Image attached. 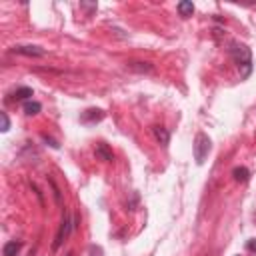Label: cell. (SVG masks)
<instances>
[{
    "label": "cell",
    "mask_w": 256,
    "mask_h": 256,
    "mask_svg": "<svg viewBox=\"0 0 256 256\" xmlns=\"http://www.w3.org/2000/svg\"><path fill=\"white\" fill-rule=\"evenodd\" d=\"M230 56L234 58L238 68H242L240 76L248 78L250 72H252V52H250V48L246 44H240V42H232L230 44Z\"/></svg>",
    "instance_id": "cell-1"
},
{
    "label": "cell",
    "mask_w": 256,
    "mask_h": 256,
    "mask_svg": "<svg viewBox=\"0 0 256 256\" xmlns=\"http://www.w3.org/2000/svg\"><path fill=\"white\" fill-rule=\"evenodd\" d=\"M210 148H212V142H210V138H208V134L198 132V134H196V138H194V144H192L194 160H196L198 166H202L204 162H206V156H208Z\"/></svg>",
    "instance_id": "cell-2"
},
{
    "label": "cell",
    "mask_w": 256,
    "mask_h": 256,
    "mask_svg": "<svg viewBox=\"0 0 256 256\" xmlns=\"http://www.w3.org/2000/svg\"><path fill=\"white\" fill-rule=\"evenodd\" d=\"M74 228H76V218H72V216H70V212H66V214H64V218H62V224H60V228H58V234H56V238H54L52 248H54V250H58V248L62 246V242L68 238V234H70Z\"/></svg>",
    "instance_id": "cell-3"
},
{
    "label": "cell",
    "mask_w": 256,
    "mask_h": 256,
    "mask_svg": "<svg viewBox=\"0 0 256 256\" xmlns=\"http://www.w3.org/2000/svg\"><path fill=\"white\" fill-rule=\"evenodd\" d=\"M12 52L16 54H22V56H32V58H40L46 54V50L40 46H32V44H20V46H14Z\"/></svg>",
    "instance_id": "cell-4"
},
{
    "label": "cell",
    "mask_w": 256,
    "mask_h": 256,
    "mask_svg": "<svg viewBox=\"0 0 256 256\" xmlns=\"http://www.w3.org/2000/svg\"><path fill=\"white\" fill-rule=\"evenodd\" d=\"M102 118H104V112H102L100 108H88V110H84L80 114V120L84 124H94V122H100Z\"/></svg>",
    "instance_id": "cell-5"
},
{
    "label": "cell",
    "mask_w": 256,
    "mask_h": 256,
    "mask_svg": "<svg viewBox=\"0 0 256 256\" xmlns=\"http://www.w3.org/2000/svg\"><path fill=\"white\" fill-rule=\"evenodd\" d=\"M94 154H96V158L104 160V162H112V160H114V154H112V150H110V148H108V144H104V142L96 144V150H94Z\"/></svg>",
    "instance_id": "cell-6"
},
{
    "label": "cell",
    "mask_w": 256,
    "mask_h": 256,
    "mask_svg": "<svg viewBox=\"0 0 256 256\" xmlns=\"http://www.w3.org/2000/svg\"><path fill=\"white\" fill-rule=\"evenodd\" d=\"M152 134H154V138H156V142L158 144H162V146H168V142H170V132L164 128V126H152Z\"/></svg>",
    "instance_id": "cell-7"
},
{
    "label": "cell",
    "mask_w": 256,
    "mask_h": 256,
    "mask_svg": "<svg viewBox=\"0 0 256 256\" xmlns=\"http://www.w3.org/2000/svg\"><path fill=\"white\" fill-rule=\"evenodd\" d=\"M232 176H234L236 182H248L250 180V170L246 166H236L232 170Z\"/></svg>",
    "instance_id": "cell-8"
},
{
    "label": "cell",
    "mask_w": 256,
    "mask_h": 256,
    "mask_svg": "<svg viewBox=\"0 0 256 256\" xmlns=\"http://www.w3.org/2000/svg\"><path fill=\"white\" fill-rule=\"evenodd\" d=\"M20 248H22V242H18V240H10V242L4 244L2 254H4V256H18Z\"/></svg>",
    "instance_id": "cell-9"
},
{
    "label": "cell",
    "mask_w": 256,
    "mask_h": 256,
    "mask_svg": "<svg viewBox=\"0 0 256 256\" xmlns=\"http://www.w3.org/2000/svg\"><path fill=\"white\" fill-rule=\"evenodd\" d=\"M40 110H42V104H40V102H36V100L24 102V114H26V116H36Z\"/></svg>",
    "instance_id": "cell-10"
},
{
    "label": "cell",
    "mask_w": 256,
    "mask_h": 256,
    "mask_svg": "<svg viewBox=\"0 0 256 256\" xmlns=\"http://www.w3.org/2000/svg\"><path fill=\"white\" fill-rule=\"evenodd\" d=\"M178 12L182 18H188V16L194 14V4L192 2H178Z\"/></svg>",
    "instance_id": "cell-11"
},
{
    "label": "cell",
    "mask_w": 256,
    "mask_h": 256,
    "mask_svg": "<svg viewBox=\"0 0 256 256\" xmlns=\"http://www.w3.org/2000/svg\"><path fill=\"white\" fill-rule=\"evenodd\" d=\"M16 100H24V102H28L30 100V96H32V88H28V86H22V88H18L14 94H12Z\"/></svg>",
    "instance_id": "cell-12"
},
{
    "label": "cell",
    "mask_w": 256,
    "mask_h": 256,
    "mask_svg": "<svg viewBox=\"0 0 256 256\" xmlns=\"http://www.w3.org/2000/svg\"><path fill=\"white\" fill-rule=\"evenodd\" d=\"M140 66H136V62H130L128 66L132 68V70H138V72H150L152 70V66L148 64V62H138Z\"/></svg>",
    "instance_id": "cell-13"
},
{
    "label": "cell",
    "mask_w": 256,
    "mask_h": 256,
    "mask_svg": "<svg viewBox=\"0 0 256 256\" xmlns=\"http://www.w3.org/2000/svg\"><path fill=\"white\" fill-rule=\"evenodd\" d=\"M48 182H50V186H52V192H54V198H56V204H58V206H60V204H62V196H60V188H58V186H56V182H54L52 178H50Z\"/></svg>",
    "instance_id": "cell-14"
},
{
    "label": "cell",
    "mask_w": 256,
    "mask_h": 256,
    "mask_svg": "<svg viewBox=\"0 0 256 256\" xmlns=\"http://www.w3.org/2000/svg\"><path fill=\"white\" fill-rule=\"evenodd\" d=\"M0 118H2V132H8L10 130V120H8V114L6 112H0Z\"/></svg>",
    "instance_id": "cell-15"
},
{
    "label": "cell",
    "mask_w": 256,
    "mask_h": 256,
    "mask_svg": "<svg viewBox=\"0 0 256 256\" xmlns=\"http://www.w3.org/2000/svg\"><path fill=\"white\" fill-rule=\"evenodd\" d=\"M42 140H44V142H48L50 146H52V148H56V150L60 148V144H58L54 138H50V136H46V134H42Z\"/></svg>",
    "instance_id": "cell-16"
},
{
    "label": "cell",
    "mask_w": 256,
    "mask_h": 256,
    "mask_svg": "<svg viewBox=\"0 0 256 256\" xmlns=\"http://www.w3.org/2000/svg\"><path fill=\"white\" fill-rule=\"evenodd\" d=\"M246 250L256 252V238H252V240H248V242H246Z\"/></svg>",
    "instance_id": "cell-17"
},
{
    "label": "cell",
    "mask_w": 256,
    "mask_h": 256,
    "mask_svg": "<svg viewBox=\"0 0 256 256\" xmlns=\"http://www.w3.org/2000/svg\"><path fill=\"white\" fill-rule=\"evenodd\" d=\"M66 256H74V252H68V254H66Z\"/></svg>",
    "instance_id": "cell-18"
}]
</instances>
